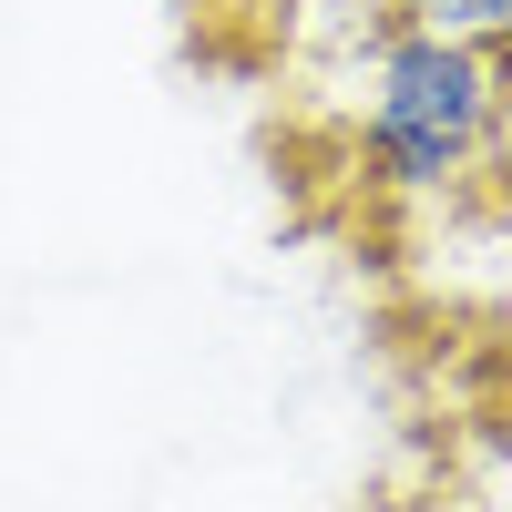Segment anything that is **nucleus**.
Returning a JSON list of instances; mask_svg holds the SVG:
<instances>
[{"label":"nucleus","instance_id":"obj_3","mask_svg":"<svg viewBox=\"0 0 512 512\" xmlns=\"http://www.w3.org/2000/svg\"><path fill=\"white\" fill-rule=\"evenodd\" d=\"M379 11H390V21H420V11H431V0H379Z\"/></svg>","mask_w":512,"mask_h":512},{"label":"nucleus","instance_id":"obj_1","mask_svg":"<svg viewBox=\"0 0 512 512\" xmlns=\"http://www.w3.org/2000/svg\"><path fill=\"white\" fill-rule=\"evenodd\" d=\"M502 52L410 31L390 21L369 52V113H359V154L390 195H431L451 205L472 175L502 164Z\"/></svg>","mask_w":512,"mask_h":512},{"label":"nucleus","instance_id":"obj_2","mask_svg":"<svg viewBox=\"0 0 512 512\" xmlns=\"http://www.w3.org/2000/svg\"><path fill=\"white\" fill-rule=\"evenodd\" d=\"M410 31H441V41H472V52H502V41H512V0H431Z\"/></svg>","mask_w":512,"mask_h":512}]
</instances>
